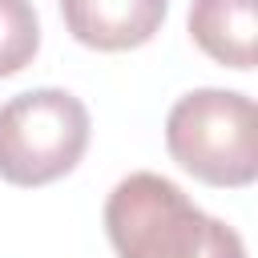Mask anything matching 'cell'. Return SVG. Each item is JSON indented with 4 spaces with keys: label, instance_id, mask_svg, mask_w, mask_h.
Wrapping results in <instances>:
<instances>
[{
    "label": "cell",
    "instance_id": "6da1fadb",
    "mask_svg": "<svg viewBox=\"0 0 258 258\" xmlns=\"http://www.w3.org/2000/svg\"><path fill=\"white\" fill-rule=\"evenodd\" d=\"M117 258H246L238 230L198 210L161 173H129L105 202Z\"/></svg>",
    "mask_w": 258,
    "mask_h": 258
},
{
    "label": "cell",
    "instance_id": "7a4b0ae2",
    "mask_svg": "<svg viewBox=\"0 0 258 258\" xmlns=\"http://www.w3.org/2000/svg\"><path fill=\"white\" fill-rule=\"evenodd\" d=\"M165 149L206 185H250L258 177V109L234 89H194L165 117Z\"/></svg>",
    "mask_w": 258,
    "mask_h": 258
},
{
    "label": "cell",
    "instance_id": "3957f363",
    "mask_svg": "<svg viewBox=\"0 0 258 258\" xmlns=\"http://www.w3.org/2000/svg\"><path fill=\"white\" fill-rule=\"evenodd\" d=\"M89 145V109L64 89H28L0 105V177L48 185L64 177Z\"/></svg>",
    "mask_w": 258,
    "mask_h": 258
},
{
    "label": "cell",
    "instance_id": "277c9868",
    "mask_svg": "<svg viewBox=\"0 0 258 258\" xmlns=\"http://www.w3.org/2000/svg\"><path fill=\"white\" fill-rule=\"evenodd\" d=\"M169 0H60L69 32L101 52H121L153 40Z\"/></svg>",
    "mask_w": 258,
    "mask_h": 258
},
{
    "label": "cell",
    "instance_id": "5b68a950",
    "mask_svg": "<svg viewBox=\"0 0 258 258\" xmlns=\"http://www.w3.org/2000/svg\"><path fill=\"white\" fill-rule=\"evenodd\" d=\"M189 36L206 56L230 69H254L258 52V0H194Z\"/></svg>",
    "mask_w": 258,
    "mask_h": 258
},
{
    "label": "cell",
    "instance_id": "8992f818",
    "mask_svg": "<svg viewBox=\"0 0 258 258\" xmlns=\"http://www.w3.org/2000/svg\"><path fill=\"white\" fill-rule=\"evenodd\" d=\"M40 48V20L32 0H0V77L32 64Z\"/></svg>",
    "mask_w": 258,
    "mask_h": 258
}]
</instances>
